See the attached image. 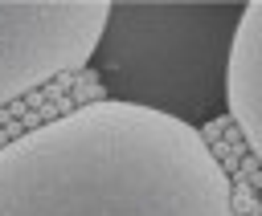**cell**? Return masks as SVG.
<instances>
[{"mask_svg": "<svg viewBox=\"0 0 262 216\" xmlns=\"http://www.w3.org/2000/svg\"><path fill=\"white\" fill-rule=\"evenodd\" d=\"M0 216H246L201 130L86 102L0 143Z\"/></svg>", "mask_w": 262, "mask_h": 216, "instance_id": "cell-1", "label": "cell"}, {"mask_svg": "<svg viewBox=\"0 0 262 216\" xmlns=\"http://www.w3.org/2000/svg\"><path fill=\"white\" fill-rule=\"evenodd\" d=\"M242 20L233 0H119L90 49L106 102L164 114L201 130L225 114L229 45Z\"/></svg>", "mask_w": 262, "mask_h": 216, "instance_id": "cell-2", "label": "cell"}, {"mask_svg": "<svg viewBox=\"0 0 262 216\" xmlns=\"http://www.w3.org/2000/svg\"><path fill=\"white\" fill-rule=\"evenodd\" d=\"M106 0H0V106L90 61Z\"/></svg>", "mask_w": 262, "mask_h": 216, "instance_id": "cell-3", "label": "cell"}, {"mask_svg": "<svg viewBox=\"0 0 262 216\" xmlns=\"http://www.w3.org/2000/svg\"><path fill=\"white\" fill-rule=\"evenodd\" d=\"M225 110L233 114L246 147L262 163V0L242 4L225 69Z\"/></svg>", "mask_w": 262, "mask_h": 216, "instance_id": "cell-4", "label": "cell"}]
</instances>
